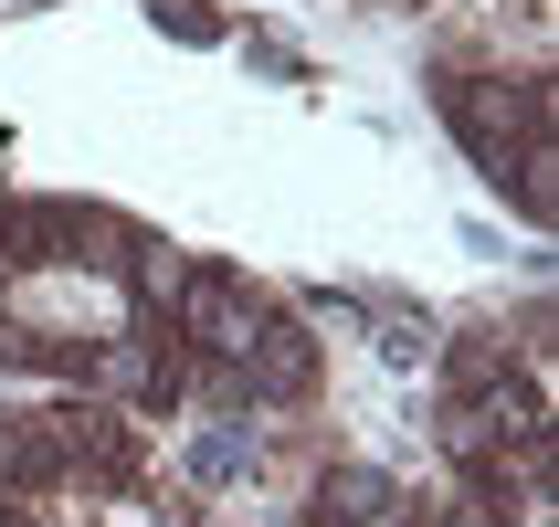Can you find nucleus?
Segmentation results:
<instances>
[{
  "label": "nucleus",
  "mask_w": 559,
  "mask_h": 527,
  "mask_svg": "<svg viewBox=\"0 0 559 527\" xmlns=\"http://www.w3.org/2000/svg\"><path fill=\"white\" fill-rule=\"evenodd\" d=\"M169 327H180L201 359H243L253 327H264V307L243 296V275H222V264H190L180 296H169Z\"/></svg>",
  "instance_id": "1"
},
{
  "label": "nucleus",
  "mask_w": 559,
  "mask_h": 527,
  "mask_svg": "<svg viewBox=\"0 0 559 527\" xmlns=\"http://www.w3.org/2000/svg\"><path fill=\"white\" fill-rule=\"evenodd\" d=\"M243 391H253V402H307V391H317V338L264 316L253 348H243Z\"/></svg>",
  "instance_id": "4"
},
{
  "label": "nucleus",
  "mask_w": 559,
  "mask_h": 527,
  "mask_svg": "<svg viewBox=\"0 0 559 527\" xmlns=\"http://www.w3.org/2000/svg\"><path fill=\"white\" fill-rule=\"evenodd\" d=\"M443 380H454V391H486V380H507V348H454V359H443Z\"/></svg>",
  "instance_id": "10"
},
{
  "label": "nucleus",
  "mask_w": 559,
  "mask_h": 527,
  "mask_svg": "<svg viewBox=\"0 0 559 527\" xmlns=\"http://www.w3.org/2000/svg\"><path fill=\"white\" fill-rule=\"evenodd\" d=\"M233 475H253V433H201L190 443V486H233Z\"/></svg>",
  "instance_id": "8"
},
{
  "label": "nucleus",
  "mask_w": 559,
  "mask_h": 527,
  "mask_svg": "<svg viewBox=\"0 0 559 527\" xmlns=\"http://www.w3.org/2000/svg\"><path fill=\"white\" fill-rule=\"evenodd\" d=\"M180 275H190V253H169V243H138V296H148V307H169V296H180Z\"/></svg>",
  "instance_id": "9"
},
{
  "label": "nucleus",
  "mask_w": 559,
  "mask_h": 527,
  "mask_svg": "<svg viewBox=\"0 0 559 527\" xmlns=\"http://www.w3.org/2000/svg\"><path fill=\"white\" fill-rule=\"evenodd\" d=\"M443 106H454V127L475 137V158H497V169H507V137H518V148H528V137H549V95H538V85L454 74V85H443Z\"/></svg>",
  "instance_id": "2"
},
{
  "label": "nucleus",
  "mask_w": 559,
  "mask_h": 527,
  "mask_svg": "<svg viewBox=\"0 0 559 527\" xmlns=\"http://www.w3.org/2000/svg\"><path fill=\"white\" fill-rule=\"evenodd\" d=\"M43 422H53V454H63V475H85V486H106V496H127V486L148 475L138 433H127V422H106V411H43Z\"/></svg>",
  "instance_id": "3"
},
{
  "label": "nucleus",
  "mask_w": 559,
  "mask_h": 527,
  "mask_svg": "<svg viewBox=\"0 0 559 527\" xmlns=\"http://www.w3.org/2000/svg\"><path fill=\"white\" fill-rule=\"evenodd\" d=\"M307 527H359V517H338V506H317V517H307Z\"/></svg>",
  "instance_id": "11"
},
{
  "label": "nucleus",
  "mask_w": 559,
  "mask_h": 527,
  "mask_svg": "<svg viewBox=\"0 0 559 527\" xmlns=\"http://www.w3.org/2000/svg\"><path fill=\"white\" fill-rule=\"evenodd\" d=\"M43 486H63L53 422H0V496H43Z\"/></svg>",
  "instance_id": "5"
},
{
  "label": "nucleus",
  "mask_w": 559,
  "mask_h": 527,
  "mask_svg": "<svg viewBox=\"0 0 559 527\" xmlns=\"http://www.w3.org/2000/svg\"><path fill=\"white\" fill-rule=\"evenodd\" d=\"M317 506H338V517L380 527V517H402V486H391L380 465H328V486H317Z\"/></svg>",
  "instance_id": "6"
},
{
  "label": "nucleus",
  "mask_w": 559,
  "mask_h": 527,
  "mask_svg": "<svg viewBox=\"0 0 559 527\" xmlns=\"http://www.w3.org/2000/svg\"><path fill=\"white\" fill-rule=\"evenodd\" d=\"M370 338H380V359H391V370H433V359H443L433 316H380Z\"/></svg>",
  "instance_id": "7"
}]
</instances>
